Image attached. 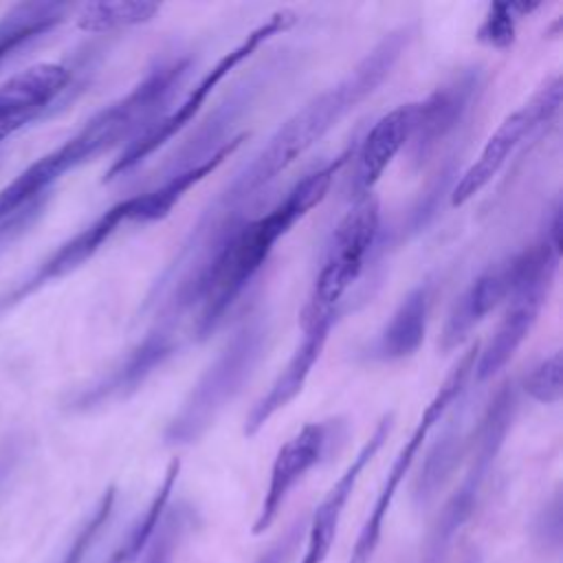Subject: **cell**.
Masks as SVG:
<instances>
[{
	"label": "cell",
	"mask_w": 563,
	"mask_h": 563,
	"mask_svg": "<svg viewBox=\"0 0 563 563\" xmlns=\"http://www.w3.org/2000/svg\"><path fill=\"white\" fill-rule=\"evenodd\" d=\"M268 339L271 328L262 312L240 321L165 424L163 442L167 446H189L216 424L257 372Z\"/></svg>",
	"instance_id": "5b68a950"
},
{
	"label": "cell",
	"mask_w": 563,
	"mask_h": 563,
	"mask_svg": "<svg viewBox=\"0 0 563 563\" xmlns=\"http://www.w3.org/2000/svg\"><path fill=\"white\" fill-rule=\"evenodd\" d=\"M229 156L231 152L227 147H220L207 158L167 174L154 189L128 196L103 209L92 222L73 233L68 240H64L24 277H20L13 286L0 292V314L18 308L48 284L64 279L66 275L81 268L110 242L112 235L121 231V227L147 224L167 218L172 209L185 198V194L194 189L198 183H202L209 174H213Z\"/></svg>",
	"instance_id": "277c9868"
},
{
	"label": "cell",
	"mask_w": 563,
	"mask_h": 563,
	"mask_svg": "<svg viewBox=\"0 0 563 563\" xmlns=\"http://www.w3.org/2000/svg\"><path fill=\"white\" fill-rule=\"evenodd\" d=\"M484 79L479 66L462 68L413 103V128L407 147L416 165H422L457 130L477 101Z\"/></svg>",
	"instance_id": "4fadbf2b"
},
{
	"label": "cell",
	"mask_w": 563,
	"mask_h": 563,
	"mask_svg": "<svg viewBox=\"0 0 563 563\" xmlns=\"http://www.w3.org/2000/svg\"><path fill=\"white\" fill-rule=\"evenodd\" d=\"M194 64L189 55L158 59L125 95L9 180L0 189V246L11 244L42 216L62 178L119 145L125 147L165 117Z\"/></svg>",
	"instance_id": "7a4b0ae2"
},
{
	"label": "cell",
	"mask_w": 563,
	"mask_h": 563,
	"mask_svg": "<svg viewBox=\"0 0 563 563\" xmlns=\"http://www.w3.org/2000/svg\"><path fill=\"white\" fill-rule=\"evenodd\" d=\"M161 13L158 2L121 0V2H86L73 13L75 26L86 33H108L152 22Z\"/></svg>",
	"instance_id": "603a6c76"
},
{
	"label": "cell",
	"mask_w": 563,
	"mask_h": 563,
	"mask_svg": "<svg viewBox=\"0 0 563 563\" xmlns=\"http://www.w3.org/2000/svg\"><path fill=\"white\" fill-rule=\"evenodd\" d=\"M561 77L552 75L521 106L506 114L497 130L488 136L475 161L457 178L451 191V207L466 205L484 187H488V183L504 169V165L510 161L517 147L523 141H528L534 130H539L543 123H550L556 117L561 108Z\"/></svg>",
	"instance_id": "30bf717a"
},
{
	"label": "cell",
	"mask_w": 563,
	"mask_h": 563,
	"mask_svg": "<svg viewBox=\"0 0 563 563\" xmlns=\"http://www.w3.org/2000/svg\"><path fill=\"white\" fill-rule=\"evenodd\" d=\"M534 253V244H530L508 260L486 268L464 288L444 319L438 341L442 352L457 350L490 312L508 301V297L519 288L523 275L530 271Z\"/></svg>",
	"instance_id": "7c38bea8"
},
{
	"label": "cell",
	"mask_w": 563,
	"mask_h": 563,
	"mask_svg": "<svg viewBox=\"0 0 563 563\" xmlns=\"http://www.w3.org/2000/svg\"><path fill=\"white\" fill-rule=\"evenodd\" d=\"M411 128H413V103H400L374 121V125L361 139L358 147L352 152L354 198L374 194V187L378 185L387 167L394 163L400 150L407 147Z\"/></svg>",
	"instance_id": "ac0fdd59"
},
{
	"label": "cell",
	"mask_w": 563,
	"mask_h": 563,
	"mask_svg": "<svg viewBox=\"0 0 563 563\" xmlns=\"http://www.w3.org/2000/svg\"><path fill=\"white\" fill-rule=\"evenodd\" d=\"M297 24V13L282 9L268 15L264 22H260L255 29H251L231 51H227L189 90L187 95L165 114L161 117L152 128H147L141 136H136L132 143H128L121 154L112 161V165L106 172V183L123 178L132 169H136L143 161H147L158 147H163L167 141H172L202 108V103L209 99V95L218 88V84L235 70L242 62H246L260 46L271 42L273 37L290 31Z\"/></svg>",
	"instance_id": "52a82bcc"
},
{
	"label": "cell",
	"mask_w": 563,
	"mask_h": 563,
	"mask_svg": "<svg viewBox=\"0 0 563 563\" xmlns=\"http://www.w3.org/2000/svg\"><path fill=\"white\" fill-rule=\"evenodd\" d=\"M391 429H394V413L389 411L376 422V427L372 429L367 440L361 444V449L356 451L352 462L336 477V482L328 488V493L323 495V499L314 508L312 517L308 519L306 548H303V554H301L299 563H323L328 559L330 548L336 539V530H339L341 517L345 512V506H347L363 471L378 455V451L387 442Z\"/></svg>",
	"instance_id": "9a60e30c"
},
{
	"label": "cell",
	"mask_w": 563,
	"mask_h": 563,
	"mask_svg": "<svg viewBox=\"0 0 563 563\" xmlns=\"http://www.w3.org/2000/svg\"><path fill=\"white\" fill-rule=\"evenodd\" d=\"M22 449H24V442H22V438H15V435L7 438L0 444V495L7 488L9 479L13 477L18 464H20Z\"/></svg>",
	"instance_id": "f546056e"
},
{
	"label": "cell",
	"mask_w": 563,
	"mask_h": 563,
	"mask_svg": "<svg viewBox=\"0 0 563 563\" xmlns=\"http://www.w3.org/2000/svg\"><path fill=\"white\" fill-rule=\"evenodd\" d=\"M515 411L517 391L512 383H506L490 398L477 427L473 429L471 440L466 442V451L471 457L466 475L429 526L420 548V563H446L457 532L468 523L479 504L486 479L506 444Z\"/></svg>",
	"instance_id": "8992f818"
},
{
	"label": "cell",
	"mask_w": 563,
	"mask_h": 563,
	"mask_svg": "<svg viewBox=\"0 0 563 563\" xmlns=\"http://www.w3.org/2000/svg\"><path fill=\"white\" fill-rule=\"evenodd\" d=\"M462 563H479V559H477L475 552H468V554L462 559Z\"/></svg>",
	"instance_id": "4dcf8cb0"
},
{
	"label": "cell",
	"mask_w": 563,
	"mask_h": 563,
	"mask_svg": "<svg viewBox=\"0 0 563 563\" xmlns=\"http://www.w3.org/2000/svg\"><path fill=\"white\" fill-rule=\"evenodd\" d=\"M559 266L548 264L543 268L532 271L523 277L519 288L508 297L504 303V317L499 319L490 341L477 350L473 378L477 383H484L493 376H497L517 354V350L523 345V341L530 336L532 328L539 321V314L548 301V292L552 288L554 275Z\"/></svg>",
	"instance_id": "5bb4252c"
},
{
	"label": "cell",
	"mask_w": 563,
	"mask_h": 563,
	"mask_svg": "<svg viewBox=\"0 0 563 563\" xmlns=\"http://www.w3.org/2000/svg\"><path fill=\"white\" fill-rule=\"evenodd\" d=\"M530 537L541 552H556L563 541V506L561 493L556 490L532 517Z\"/></svg>",
	"instance_id": "83f0119b"
},
{
	"label": "cell",
	"mask_w": 563,
	"mask_h": 563,
	"mask_svg": "<svg viewBox=\"0 0 563 563\" xmlns=\"http://www.w3.org/2000/svg\"><path fill=\"white\" fill-rule=\"evenodd\" d=\"M336 319H339V314H325V317H317V319L301 323L303 334L297 341L286 365L275 376L271 387L253 402V407L249 409V413L244 418L242 433L246 438L257 435L275 413L286 409L303 391L314 365L319 363V358L323 354V347L330 339V332H332V325L336 323Z\"/></svg>",
	"instance_id": "2e32d148"
},
{
	"label": "cell",
	"mask_w": 563,
	"mask_h": 563,
	"mask_svg": "<svg viewBox=\"0 0 563 563\" xmlns=\"http://www.w3.org/2000/svg\"><path fill=\"white\" fill-rule=\"evenodd\" d=\"M73 68L62 62L33 64L0 84V145L42 119L70 88Z\"/></svg>",
	"instance_id": "e0dca14e"
},
{
	"label": "cell",
	"mask_w": 563,
	"mask_h": 563,
	"mask_svg": "<svg viewBox=\"0 0 563 563\" xmlns=\"http://www.w3.org/2000/svg\"><path fill=\"white\" fill-rule=\"evenodd\" d=\"M178 475H180V460L174 457L167 464L163 479L158 482V486H156L154 495L150 497L147 506L143 508V512H139V517L132 521V526L125 530V534L119 539V543L110 550V554L103 563H136L141 559L156 523L161 521L165 508L172 501V493L178 482Z\"/></svg>",
	"instance_id": "44dd1931"
},
{
	"label": "cell",
	"mask_w": 563,
	"mask_h": 563,
	"mask_svg": "<svg viewBox=\"0 0 563 563\" xmlns=\"http://www.w3.org/2000/svg\"><path fill=\"white\" fill-rule=\"evenodd\" d=\"M345 438V422L341 418L314 420L306 422L292 438H288L273 464L268 484L260 504V510L253 519L251 532L264 534L277 519L284 501L292 493V488L321 462L328 460L336 442Z\"/></svg>",
	"instance_id": "8fae6325"
},
{
	"label": "cell",
	"mask_w": 563,
	"mask_h": 563,
	"mask_svg": "<svg viewBox=\"0 0 563 563\" xmlns=\"http://www.w3.org/2000/svg\"><path fill=\"white\" fill-rule=\"evenodd\" d=\"M431 286H413L396 306L385 325L365 347V358L374 363H396L413 356L427 336L431 314Z\"/></svg>",
	"instance_id": "d6986e66"
},
{
	"label": "cell",
	"mask_w": 563,
	"mask_h": 563,
	"mask_svg": "<svg viewBox=\"0 0 563 563\" xmlns=\"http://www.w3.org/2000/svg\"><path fill=\"white\" fill-rule=\"evenodd\" d=\"M561 372L563 361L561 352H552L550 356L541 358L523 378L521 389L541 405H556L561 400L563 387H561Z\"/></svg>",
	"instance_id": "4316f807"
},
{
	"label": "cell",
	"mask_w": 563,
	"mask_h": 563,
	"mask_svg": "<svg viewBox=\"0 0 563 563\" xmlns=\"http://www.w3.org/2000/svg\"><path fill=\"white\" fill-rule=\"evenodd\" d=\"M352 147L299 178L266 213L231 218L211 231H189L174 264L150 292L154 328L205 343L227 321L231 308L257 277L275 244L330 191L336 174L352 161Z\"/></svg>",
	"instance_id": "6da1fadb"
},
{
	"label": "cell",
	"mask_w": 563,
	"mask_h": 563,
	"mask_svg": "<svg viewBox=\"0 0 563 563\" xmlns=\"http://www.w3.org/2000/svg\"><path fill=\"white\" fill-rule=\"evenodd\" d=\"M466 455V440L457 427H449L429 449L422 468L413 482L411 497L418 506H427L451 479L460 460Z\"/></svg>",
	"instance_id": "7402d4cb"
},
{
	"label": "cell",
	"mask_w": 563,
	"mask_h": 563,
	"mask_svg": "<svg viewBox=\"0 0 563 563\" xmlns=\"http://www.w3.org/2000/svg\"><path fill=\"white\" fill-rule=\"evenodd\" d=\"M117 506V488L108 486L92 510L84 517V521L77 526L73 537L66 541L62 552L51 561V563H84L90 554V550L97 545L101 539L103 530L108 528Z\"/></svg>",
	"instance_id": "cb8c5ba5"
},
{
	"label": "cell",
	"mask_w": 563,
	"mask_h": 563,
	"mask_svg": "<svg viewBox=\"0 0 563 563\" xmlns=\"http://www.w3.org/2000/svg\"><path fill=\"white\" fill-rule=\"evenodd\" d=\"M380 233V205L374 194L354 198V205L332 229L299 323L339 314L341 301L361 277Z\"/></svg>",
	"instance_id": "ba28073f"
},
{
	"label": "cell",
	"mask_w": 563,
	"mask_h": 563,
	"mask_svg": "<svg viewBox=\"0 0 563 563\" xmlns=\"http://www.w3.org/2000/svg\"><path fill=\"white\" fill-rule=\"evenodd\" d=\"M191 510L185 504L167 506L136 563H174L176 550L189 528Z\"/></svg>",
	"instance_id": "484cf974"
},
{
	"label": "cell",
	"mask_w": 563,
	"mask_h": 563,
	"mask_svg": "<svg viewBox=\"0 0 563 563\" xmlns=\"http://www.w3.org/2000/svg\"><path fill=\"white\" fill-rule=\"evenodd\" d=\"M308 519L306 515L295 517L286 530L255 559V563H290L301 545V539L306 537Z\"/></svg>",
	"instance_id": "f1b7e54d"
},
{
	"label": "cell",
	"mask_w": 563,
	"mask_h": 563,
	"mask_svg": "<svg viewBox=\"0 0 563 563\" xmlns=\"http://www.w3.org/2000/svg\"><path fill=\"white\" fill-rule=\"evenodd\" d=\"M539 7V2H490L475 31V37L490 48L504 51L515 42L519 20Z\"/></svg>",
	"instance_id": "d4e9b609"
},
{
	"label": "cell",
	"mask_w": 563,
	"mask_h": 563,
	"mask_svg": "<svg viewBox=\"0 0 563 563\" xmlns=\"http://www.w3.org/2000/svg\"><path fill=\"white\" fill-rule=\"evenodd\" d=\"M416 29L400 24L385 33L336 84L328 86L299 110H295L266 141V145L238 172L218 198L205 209L196 227L211 229L240 216V207L262 189L271 187L306 152H310L330 130H334L352 110L358 108L391 75Z\"/></svg>",
	"instance_id": "3957f363"
},
{
	"label": "cell",
	"mask_w": 563,
	"mask_h": 563,
	"mask_svg": "<svg viewBox=\"0 0 563 563\" xmlns=\"http://www.w3.org/2000/svg\"><path fill=\"white\" fill-rule=\"evenodd\" d=\"M70 4L64 2H20L0 18V68L22 48L46 37L66 22Z\"/></svg>",
	"instance_id": "ffe728a7"
},
{
	"label": "cell",
	"mask_w": 563,
	"mask_h": 563,
	"mask_svg": "<svg viewBox=\"0 0 563 563\" xmlns=\"http://www.w3.org/2000/svg\"><path fill=\"white\" fill-rule=\"evenodd\" d=\"M477 350L479 343H473L460 358L457 363L451 367V372L446 374V378L440 383V387L435 389L433 398L427 402V407L422 409L413 431L409 433V438L405 440V444L400 446V451L396 453L383 484L380 490L358 530V537L352 545L350 559L347 563H369L378 543H380V534H383V523L389 515V508L394 504V497L400 488V484L405 482V475L411 471L418 453L422 451L429 433L433 431V427L444 418V413L455 405V400L464 394L468 380L473 378V367H475V358H477Z\"/></svg>",
	"instance_id": "9c48e42d"
}]
</instances>
